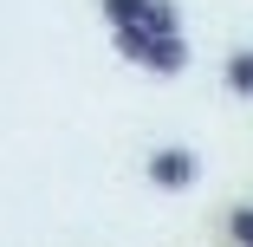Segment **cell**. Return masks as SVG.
Instances as JSON below:
<instances>
[{
  "mask_svg": "<svg viewBox=\"0 0 253 247\" xmlns=\"http://www.w3.org/2000/svg\"><path fill=\"white\" fill-rule=\"evenodd\" d=\"M195 169H201V156L188 150V143H163V150L149 156V182H156V189H188Z\"/></svg>",
  "mask_w": 253,
  "mask_h": 247,
  "instance_id": "1",
  "label": "cell"
},
{
  "mask_svg": "<svg viewBox=\"0 0 253 247\" xmlns=\"http://www.w3.org/2000/svg\"><path fill=\"white\" fill-rule=\"evenodd\" d=\"M149 72H156V78H175L182 65H188V39L175 33V39H149V59H143Z\"/></svg>",
  "mask_w": 253,
  "mask_h": 247,
  "instance_id": "2",
  "label": "cell"
},
{
  "mask_svg": "<svg viewBox=\"0 0 253 247\" xmlns=\"http://www.w3.org/2000/svg\"><path fill=\"white\" fill-rule=\"evenodd\" d=\"M227 91H234V98H253V46L227 52Z\"/></svg>",
  "mask_w": 253,
  "mask_h": 247,
  "instance_id": "3",
  "label": "cell"
},
{
  "mask_svg": "<svg viewBox=\"0 0 253 247\" xmlns=\"http://www.w3.org/2000/svg\"><path fill=\"white\" fill-rule=\"evenodd\" d=\"M149 7L156 0H104V20H111V33H124V26H143Z\"/></svg>",
  "mask_w": 253,
  "mask_h": 247,
  "instance_id": "4",
  "label": "cell"
},
{
  "mask_svg": "<svg viewBox=\"0 0 253 247\" xmlns=\"http://www.w3.org/2000/svg\"><path fill=\"white\" fill-rule=\"evenodd\" d=\"M111 39H117V52H124V59H136V65L149 59V33H143V26H124V33H111Z\"/></svg>",
  "mask_w": 253,
  "mask_h": 247,
  "instance_id": "5",
  "label": "cell"
},
{
  "mask_svg": "<svg viewBox=\"0 0 253 247\" xmlns=\"http://www.w3.org/2000/svg\"><path fill=\"white\" fill-rule=\"evenodd\" d=\"M227 234H234L240 247H253V208H234V215H227Z\"/></svg>",
  "mask_w": 253,
  "mask_h": 247,
  "instance_id": "6",
  "label": "cell"
}]
</instances>
